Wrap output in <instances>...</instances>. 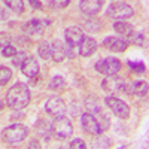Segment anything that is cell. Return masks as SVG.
Segmentation results:
<instances>
[{
	"label": "cell",
	"mask_w": 149,
	"mask_h": 149,
	"mask_svg": "<svg viewBox=\"0 0 149 149\" xmlns=\"http://www.w3.org/2000/svg\"><path fill=\"white\" fill-rule=\"evenodd\" d=\"M67 52H69V45H66L63 40L55 39L51 43V58L55 63H63L67 58Z\"/></svg>",
	"instance_id": "cell-10"
},
{
	"label": "cell",
	"mask_w": 149,
	"mask_h": 149,
	"mask_svg": "<svg viewBox=\"0 0 149 149\" xmlns=\"http://www.w3.org/2000/svg\"><path fill=\"white\" fill-rule=\"evenodd\" d=\"M5 3L12 12H15V14H24V12H26V6H24L22 0H5Z\"/></svg>",
	"instance_id": "cell-20"
},
{
	"label": "cell",
	"mask_w": 149,
	"mask_h": 149,
	"mask_svg": "<svg viewBox=\"0 0 149 149\" xmlns=\"http://www.w3.org/2000/svg\"><path fill=\"white\" fill-rule=\"evenodd\" d=\"M106 15L113 19H127L134 15V9L124 2H116V3H112L107 8Z\"/></svg>",
	"instance_id": "cell-4"
},
{
	"label": "cell",
	"mask_w": 149,
	"mask_h": 149,
	"mask_svg": "<svg viewBox=\"0 0 149 149\" xmlns=\"http://www.w3.org/2000/svg\"><path fill=\"white\" fill-rule=\"evenodd\" d=\"M64 39H66L67 45L72 46V48H73V46H79V43H81L82 39H84V31H82V29L78 27V26H72V27L66 29V31H64Z\"/></svg>",
	"instance_id": "cell-12"
},
{
	"label": "cell",
	"mask_w": 149,
	"mask_h": 149,
	"mask_svg": "<svg viewBox=\"0 0 149 149\" xmlns=\"http://www.w3.org/2000/svg\"><path fill=\"white\" fill-rule=\"evenodd\" d=\"M128 67L134 72V73H139V74H142V73H145L146 72V66L143 64V63H140V61H128Z\"/></svg>",
	"instance_id": "cell-26"
},
{
	"label": "cell",
	"mask_w": 149,
	"mask_h": 149,
	"mask_svg": "<svg viewBox=\"0 0 149 149\" xmlns=\"http://www.w3.org/2000/svg\"><path fill=\"white\" fill-rule=\"evenodd\" d=\"M104 103L112 110V113L116 115L119 119H128V116H130V107H128V104L124 100H121V98H118L115 95H107Z\"/></svg>",
	"instance_id": "cell-3"
},
{
	"label": "cell",
	"mask_w": 149,
	"mask_h": 149,
	"mask_svg": "<svg viewBox=\"0 0 149 149\" xmlns=\"http://www.w3.org/2000/svg\"><path fill=\"white\" fill-rule=\"evenodd\" d=\"M6 103L14 110H22L30 103V90L26 84L17 82L6 94Z\"/></svg>",
	"instance_id": "cell-1"
},
{
	"label": "cell",
	"mask_w": 149,
	"mask_h": 149,
	"mask_svg": "<svg viewBox=\"0 0 149 149\" xmlns=\"http://www.w3.org/2000/svg\"><path fill=\"white\" fill-rule=\"evenodd\" d=\"M95 70L104 76H113V74H118L121 70V61L113 57L102 58L95 63Z\"/></svg>",
	"instance_id": "cell-5"
},
{
	"label": "cell",
	"mask_w": 149,
	"mask_h": 149,
	"mask_svg": "<svg viewBox=\"0 0 149 149\" xmlns=\"http://www.w3.org/2000/svg\"><path fill=\"white\" fill-rule=\"evenodd\" d=\"M17 52H18V51H17V48H15V46H12V45H8V46H5V48L2 49V55H3L5 58H12Z\"/></svg>",
	"instance_id": "cell-28"
},
{
	"label": "cell",
	"mask_w": 149,
	"mask_h": 149,
	"mask_svg": "<svg viewBox=\"0 0 149 149\" xmlns=\"http://www.w3.org/2000/svg\"><path fill=\"white\" fill-rule=\"evenodd\" d=\"M95 118H97V122H98V125H100V128H102V131H104V130H107L109 128V125H110V119H109V116H106L103 112L98 109V110H95Z\"/></svg>",
	"instance_id": "cell-22"
},
{
	"label": "cell",
	"mask_w": 149,
	"mask_h": 149,
	"mask_svg": "<svg viewBox=\"0 0 149 149\" xmlns=\"http://www.w3.org/2000/svg\"><path fill=\"white\" fill-rule=\"evenodd\" d=\"M70 5V0H49V8L51 9H64Z\"/></svg>",
	"instance_id": "cell-27"
},
{
	"label": "cell",
	"mask_w": 149,
	"mask_h": 149,
	"mask_svg": "<svg viewBox=\"0 0 149 149\" xmlns=\"http://www.w3.org/2000/svg\"><path fill=\"white\" fill-rule=\"evenodd\" d=\"M81 125H82V128L86 133H90V134L102 136V133H103L100 125H98V122H97V118L93 113H90V112L82 113V116H81Z\"/></svg>",
	"instance_id": "cell-9"
},
{
	"label": "cell",
	"mask_w": 149,
	"mask_h": 149,
	"mask_svg": "<svg viewBox=\"0 0 149 149\" xmlns=\"http://www.w3.org/2000/svg\"><path fill=\"white\" fill-rule=\"evenodd\" d=\"M51 125H52V133L58 139H67L73 133V125H72L70 119L66 118V116L55 118V121L51 124Z\"/></svg>",
	"instance_id": "cell-6"
},
{
	"label": "cell",
	"mask_w": 149,
	"mask_h": 149,
	"mask_svg": "<svg viewBox=\"0 0 149 149\" xmlns=\"http://www.w3.org/2000/svg\"><path fill=\"white\" fill-rule=\"evenodd\" d=\"M37 52H39L40 58H43V60L51 58V43L46 40H42L39 43V46H37Z\"/></svg>",
	"instance_id": "cell-21"
},
{
	"label": "cell",
	"mask_w": 149,
	"mask_h": 149,
	"mask_svg": "<svg viewBox=\"0 0 149 149\" xmlns=\"http://www.w3.org/2000/svg\"><path fill=\"white\" fill-rule=\"evenodd\" d=\"M82 27H84V30H86V31H91V33H98L102 30V21L100 19H97L95 17H91V18H88V19H85L84 22H82Z\"/></svg>",
	"instance_id": "cell-19"
},
{
	"label": "cell",
	"mask_w": 149,
	"mask_h": 149,
	"mask_svg": "<svg viewBox=\"0 0 149 149\" xmlns=\"http://www.w3.org/2000/svg\"><path fill=\"white\" fill-rule=\"evenodd\" d=\"M2 109H3V103H2V102H0V110H2Z\"/></svg>",
	"instance_id": "cell-36"
},
{
	"label": "cell",
	"mask_w": 149,
	"mask_h": 149,
	"mask_svg": "<svg viewBox=\"0 0 149 149\" xmlns=\"http://www.w3.org/2000/svg\"><path fill=\"white\" fill-rule=\"evenodd\" d=\"M36 130H37V133L39 134H42V136H45V137H48V131L51 130L52 131V125H49V124L46 122V121H39V124L36 125Z\"/></svg>",
	"instance_id": "cell-25"
},
{
	"label": "cell",
	"mask_w": 149,
	"mask_h": 149,
	"mask_svg": "<svg viewBox=\"0 0 149 149\" xmlns=\"http://www.w3.org/2000/svg\"><path fill=\"white\" fill-rule=\"evenodd\" d=\"M45 110H46L48 115L58 118V116H64L67 107H66V103H64L63 98L54 95L51 98H48V102L45 103Z\"/></svg>",
	"instance_id": "cell-7"
},
{
	"label": "cell",
	"mask_w": 149,
	"mask_h": 149,
	"mask_svg": "<svg viewBox=\"0 0 149 149\" xmlns=\"http://www.w3.org/2000/svg\"><path fill=\"white\" fill-rule=\"evenodd\" d=\"M113 30H115L119 36L128 37V39H131V36L134 34V27L131 26V24L122 21V19H116V21L113 22Z\"/></svg>",
	"instance_id": "cell-18"
},
{
	"label": "cell",
	"mask_w": 149,
	"mask_h": 149,
	"mask_svg": "<svg viewBox=\"0 0 149 149\" xmlns=\"http://www.w3.org/2000/svg\"><path fill=\"white\" fill-rule=\"evenodd\" d=\"M102 88L109 94L119 93V91L125 93V82H124V79L119 78L118 74H113V76H107L106 79H103Z\"/></svg>",
	"instance_id": "cell-8"
},
{
	"label": "cell",
	"mask_w": 149,
	"mask_h": 149,
	"mask_svg": "<svg viewBox=\"0 0 149 149\" xmlns=\"http://www.w3.org/2000/svg\"><path fill=\"white\" fill-rule=\"evenodd\" d=\"M97 51V42L93 39V37L84 36L82 42L79 43V52L82 57H91L94 52Z\"/></svg>",
	"instance_id": "cell-17"
},
{
	"label": "cell",
	"mask_w": 149,
	"mask_h": 149,
	"mask_svg": "<svg viewBox=\"0 0 149 149\" xmlns=\"http://www.w3.org/2000/svg\"><path fill=\"white\" fill-rule=\"evenodd\" d=\"M45 24L40 21V19H30L29 22H26L22 26V31H24V34H27V36H30V37H37V36H42L43 34V30H45Z\"/></svg>",
	"instance_id": "cell-14"
},
{
	"label": "cell",
	"mask_w": 149,
	"mask_h": 149,
	"mask_svg": "<svg viewBox=\"0 0 149 149\" xmlns=\"http://www.w3.org/2000/svg\"><path fill=\"white\" fill-rule=\"evenodd\" d=\"M8 45H10V36L8 33H0V48L3 49Z\"/></svg>",
	"instance_id": "cell-31"
},
{
	"label": "cell",
	"mask_w": 149,
	"mask_h": 149,
	"mask_svg": "<svg viewBox=\"0 0 149 149\" xmlns=\"http://www.w3.org/2000/svg\"><path fill=\"white\" fill-rule=\"evenodd\" d=\"M12 70L6 66H0V86H5L12 79Z\"/></svg>",
	"instance_id": "cell-23"
},
{
	"label": "cell",
	"mask_w": 149,
	"mask_h": 149,
	"mask_svg": "<svg viewBox=\"0 0 149 149\" xmlns=\"http://www.w3.org/2000/svg\"><path fill=\"white\" fill-rule=\"evenodd\" d=\"M125 93L137 97H145L148 94V82L146 81H134L125 84Z\"/></svg>",
	"instance_id": "cell-16"
},
{
	"label": "cell",
	"mask_w": 149,
	"mask_h": 149,
	"mask_svg": "<svg viewBox=\"0 0 149 149\" xmlns=\"http://www.w3.org/2000/svg\"><path fill=\"white\" fill-rule=\"evenodd\" d=\"M29 3L31 5L33 9H42V3L40 0H29Z\"/></svg>",
	"instance_id": "cell-34"
},
{
	"label": "cell",
	"mask_w": 149,
	"mask_h": 149,
	"mask_svg": "<svg viewBox=\"0 0 149 149\" xmlns=\"http://www.w3.org/2000/svg\"><path fill=\"white\" fill-rule=\"evenodd\" d=\"M103 46L107 48L112 52H124L128 48V42L116 36H109L103 40Z\"/></svg>",
	"instance_id": "cell-13"
},
{
	"label": "cell",
	"mask_w": 149,
	"mask_h": 149,
	"mask_svg": "<svg viewBox=\"0 0 149 149\" xmlns=\"http://www.w3.org/2000/svg\"><path fill=\"white\" fill-rule=\"evenodd\" d=\"M27 136H29V128L26 125H22V124H12V125L3 130L2 139L8 145H17V143H21Z\"/></svg>",
	"instance_id": "cell-2"
},
{
	"label": "cell",
	"mask_w": 149,
	"mask_h": 149,
	"mask_svg": "<svg viewBox=\"0 0 149 149\" xmlns=\"http://www.w3.org/2000/svg\"><path fill=\"white\" fill-rule=\"evenodd\" d=\"M109 146H110V140L106 137H100L94 143V148H109Z\"/></svg>",
	"instance_id": "cell-33"
},
{
	"label": "cell",
	"mask_w": 149,
	"mask_h": 149,
	"mask_svg": "<svg viewBox=\"0 0 149 149\" xmlns=\"http://www.w3.org/2000/svg\"><path fill=\"white\" fill-rule=\"evenodd\" d=\"M70 148L72 149H85L86 145H85V142L82 139H74V140L70 142Z\"/></svg>",
	"instance_id": "cell-32"
},
{
	"label": "cell",
	"mask_w": 149,
	"mask_h": 149,
	"mask_svg": "<svg viewBox=\"0 0 149 149\" xmlns=\"http://www.w3.org/2000/svg\"><path fill=\"white\" fill-rule=\"evenodd\" d=\"M64 84H66V81H64L63 76H54L51 79V82H49V88L54 90V91H58L64 86Z\"/></svg>",
	"instance_id": "cell-24"
},
{
	"label": "cell",
	"mask_w": 149,
	"mask_h": 149,
	"mask_svg": "<svg viewBox=\"0 0 149 149\" xmlns=\"http://www.w3.org/2000/svg\"><path fill=\"white\" fill-rule=\"evenodd\" d=\"M81 12L86 17H95L103 8V0H81Z\"/></svg>",
	"instance_id": "cell-11"
},
{
	"label": "cell",
	"mask_w": 149,
	"mask_h": 149,
	"mask_svg": "<svg viewBox=\"0 0 149 149\" xmlns=\"http://www.w3.org/2000/svg\"><path fill=\"white\" fill-rule=\"evenodd\" d=\"M145 39H146V37H145V34H143V33H137V34L134 33V34L131 36L130 42H131V43H134V45L143 46V43H145Z\"/></svg>",
	"instance_id": "cell-30"
},
{
	"label": "cell",
	"mask_w": 149,
	"mask_h": 149,
	"mask_svg": "<svg viewBox=\"0 0 149 149\" xmlns=\"http://www.w3.org/2000/svg\"><path fill=\"white\" fill-rule=\"evenodd\" d=\"M39 70H40V66H39V63H37V60L33 58V57L26 58L24 63L21 64V72L30 79L36 78L37 74H39Z\"/></svg>",
	"instance_id": "cell-15"
},
{
	"label": "cell",
	"mask_w": 149,
	"mask_h": 149,
	"mask_svg": "<svg viewBox=\"0 0 149 149\" xmlns=\"http://www.w3.org/2000/svg\"><path fill=\"white\" fill-rule=\"evenodd\" d=\"M29 148H37V149H39L40 145H39V142H37V140H31L30 145H29Z\"/></svg>",
	"instance_id": "cell-35"
},
{
	"label": "cell",
	"mask_w": 149,
	"mask_h": 149,
	"mask_svg": "<svg viewBox=\"0 0 149 149\" xmlns=\"http://www.w3.org/2000/svg\"><path fill=\"white\" fill-rule=\"evenodd\" d=\"M27 58V55H26V52L24 51H21V52H17L14 57H12V63H14V66H21L22 63H24V60Z\"/></svg>",
	"instance_id": "cell-29"
}]
</instances>
